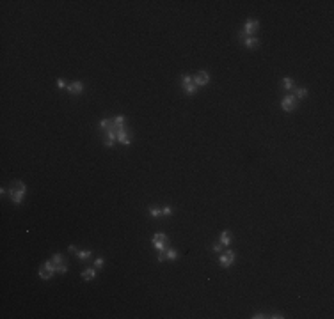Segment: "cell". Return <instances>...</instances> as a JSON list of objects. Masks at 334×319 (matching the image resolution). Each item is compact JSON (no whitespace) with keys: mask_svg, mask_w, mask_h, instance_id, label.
<instances>
[{"mask_svg":"<svg viewBox=\"0 0 334 319\" xmlns=\"http://www.w3.org/2000/svg\"><path fill=\"white\" fill-rule=\"evenodd\" d=\"M157 259H158L160 262H162V261H165V259H167V250H160V252H158V257H157Z\"/></svg>","mask_w":334,"mask_h":319,"instance_id":"obj_22","label":"cell"},{"mask_svg":"<svg viewBox=\"0 0 334 319\" xmlns=\"http://www.w3.org/2000/svg\"><path fill=\"white\" fill-rule=\"evenodd\" d=\"M100 126H102V128H103V130H109V128H110V126H112V122H110V121H109V119H103V121H102V122H100Z\"/></svg>","mask_w":334,"mask_h":319,"instance_id":"obj_21","label":"cell"},{"mask_svg":"<svg viewBox=\"0 0 334 319\" xmlns=\"http://www.w3.org/2000/svg\"><path fill=\"white\" fill-rule=\"evenodd\" d=\"M281 106H283V110H286V112H292V110H295L297 108V98L295 96H286L283 101H281Z\"/></svg>","mask_w":334,"mask_h":319,"instance_id":"obj_3","label":"cell"},{"mask_svg":"<svg viewBox=\"0 0 334 319\" xmlns=\"http://www.w3.org/2000/svg\"><path fill=\"white\" fill-rule=\"evenodd\" d=\"M66 89H68V92H71V94H82V92H84V83H82V82H73V83L68 85Z\"/></svg>","mask_w":334,"mask_h":319,"instance_id":"obj_8","label":"cell"},{"mask_svg":"<svg viewBox=\"0 0 334 319\" xmlns=\"http://www.w3.org/2000/svg\"><path fill=\"white\" fill-rule=\"evenodd\" d=\"M149 215H151L153 218H158V216L162 215V209H158V207H149Z\"/></svg>","mask_w":334,"mask_h":319,"instance_id":"obj_17","label":"cell"},{"mask_svg":"<svg viewBox=\"0 0 334 319\" xmlns=\"http://www.w3.org/2000/svg\"><path fill=\"white\" fill-rule=\"evenodd\" d=\"M244 44H245V48H249V50H254V48H258V44H260V41L254 37V36H247L245 39H244Z\"/></svg>","mask_w":334,"mask_h":319,"instance_id":"obj_9","label":"cell"},{"mask_svg":"<svg viewBox=\"0 0 334 319\" xmlns=\"http://www.w3.org/2000/svg\"><path fill=\"white\" fill-rule=\"evenodd\" d=\"M107 138H109V140H116V138H117L116 131H112V130H107Z\"/></svg>","mask_w":334,"mask_h":319,"instance_id":"obj_25","label":"cell"},{"mask_svg":"<svg viewBox=\"0 0 334 319\" xmlns=\"http://www.w3.org/2000/svg\"><path fill=\"white\" fill-rule=\"evenodd\" d=\"M222 248H224V245H220V243H215V245L212 246L213 252H222Z\"/></svg>","mask_w":334,"mask_h":319,"instance_id":"obj_28","label":"cell"},{"mask_svg":"<svg viewBox=\"0 0 334 319\" xmlns=\"http://www.w3.org/2000/svg\"><path fill=\"white\" fill-rule=\"evenodd\" d=\"M176 257H178V252L172 250V248H167V259H169V261H174Z\"/></svg>","mask_w":334,"mask_h":319,"instance_id":"obj_18","label":"cell"},{"mask_svg":"<svg viewBox=\"0 0 334 319\" xmlns=\"http://www.w3.org/2000/svg\"><path fill=\"white\" fill-rule=\"evenodd\" d=\"M77 255H78L80 261H85L87 257H91V250H84V252L80 250V252H77Z\"/></svg>","mask_w":334,"mask_h":319,"instance_id":"obj_16","label":"cell"},{"mask_svg":"<svg viewBox=\"0 0 334 319\" xmlns=\"http://www.w3.org/2000/svg\"><path fill=\"white\" fill-rule=\"evenodd\" d=\"M308 96V90L304 89V87H300V89H297V98H306Z\"/></svg>","mask_w":334,"mask_h":319,"instance_id":"obj_20","label":"cell"},{"mask_svg":"<svg viewBox=\"0 0 334 319\" xmlns=\"http://www.w3.org/2000/svg\"><path fill=\"white\" fill-rule=\"evenodd\" d=\"M162 215H164V216H171V215H172V207H169V206L164 207V209H162Z\"/></svg>","mask_w":334,"mask_h":319,"instance_id":"obj_23","label":"cell"},{"mask_svg":"<svg viewBox=\"0 0 334 319\" xmlns=\"http://www.w3.org/2000/svg\"><path fill=\"white\" fill-rule=\"evenodd\" d=\"M52 275H54V273H52V271H48V270H46V268H44V266H43V268L39 270V277H41L43 280H48V278H50Z\"/></svg>","mask_w":334,"mask_h":319,"instance_id":"obj_12","label":"cell"},{"mask_svg":"<svg viewBox=\"0 0 334 319\" xmlns=\"http://www.w3.org/2000/svg\"><path fill=\"white\" fill-rule=\"evenodd\" d=\"M229 243H231V236H229V231H224V232L220 234V245L227 246Z\"/></svg>","mask_w":334,"mask_h":319,"instance_id":"obj_11","label":"cell"},{"mask_svg":"<svg viewBox=\"0 0 334 319\" xmlns=\"http://www.w3.org/2000/svg\"><path fill=\"white\" fill-rule=\"evenodd\" d=\"M210 82V73H206V71H199L196 76H194V83L197 85V87H203V85H206Z\"/></svg>","mask_w":334,"mask_h":319,"instance_id":"obj_6","label":"cell"},{"mask_svg":"<svg viewBox=\"0 0 334 319\" xmlns=\"http://www.w3.org/2000/svg\"><path fill=\"white\" fill-rule=\"evenodd\" d=\"M183 89H185V92L190 94V96L197 92V85H196V83H190V85H187V87H183Z\"/></svg>","mask_w":334,"mask_h":319,"instance_id":"obj_14","label":"cell"},{"mask_svg":"<svg viewBox=\"0 0 334 319\" xmlns=\"http://www.w3.org/2000/svg\"><path fill=\"white\" fill-rule=\"evenodd\" d=\"M44 268L48 270V271H52V273H57V264H55L54 261H46V262H44Z\"/></svg>","mask_w":334,"mask_h":319,"instance_id":"obj_13","label":"cell"},{"mask_svg":"<svg viewBox=\"0 0 334 319\" xmlns=\"http://www.w3.org/2000/svg\"><path fill=\"white\" fill-rule=\"evenodd\" d=\"M52 261H54L55 264H61V262H62V255H61V253H55V255L52 257Z\"/></svg>","mask_w":334,"mask_h":319,"instance_id":"obj_26","label":"cell"},{"mask_svg":"<svg viewBox=\"0 0 334 319\" xmlns=\"http://www.w3.org/2000/svg\"><path fill=\"white\" fill-rule=\"evenodd\" d=\"M105 147H114V140H105Z\"/></svg>","mask_w":334,"mask_h":319,"instance_id":"obj_31","label":"cell"},{"mask_svg":"<svg viewBox=\"0 0 334 319\" xmlns=\"http://www.w3.org/2000/svg\"><path fill=\"white\" fill-rule=\"evenodd\" d=\"M57 87H59V89H66V82H64L62 78H59V80H57Z\"/></svg>","mask_w":334,"mask_h":319,"instance_id":"obj_29","label":"cell"},{"mask_svg":"<svg viewBox=\"0 0 334 319\" xmlns=\"http://www.w3.org/2000/svg\"><path fill=\"white\" fill-rule=\"evenodd\" d=\"M293 85H295V83H293L292 78H284V80H283V87H284V89L290 90V89H293Z\"/></svg>","mask_w":334,"mask_h":319,"instance_id":"obj_15","label":"cell"},{"mask_svg":"<svg viewBox=\"0 0 334 319\" xmlns=\"http://www.w3.org/2000/svg\"><path fill=\"white\" fill-rule=\"evenodd\" d=\"M102 266H103V257H98L94 261V268H102Z\"/></svg>","mask_w":334,"mask_h":319,"instance_id":"obj_27","label":"cell"},{"mask_svg":"<svg viewBox=\"0 0 334 319\" xmlns=\"http://www.w3.org/2000/svg\"><path fill=\"white\" fill-rule=\"evenodd\" d=\"M116 135H117V140H119L121 144H124V145H130V144H132L130 131H128L126 128H119V130L116 131Z\"/></svg>","mask_w":334,"mask_h":319,"instance_id":"obj_5","label":"cell"},{"mask_svg":"<svg viewBox=\"0 0 334 319\" xmlns=\"http://www.w3.org/2000/svg\"><path fill=\"white\" fill-rule=\"evenodd\" d=\"M258 25H260V23H258L256 20H249V21H245V27H244V30H242V32L245 34V37H247V36H252V34L258 30Z\"/></svg>","mask_w":334,"mask_h":319,"instance_id":"obj_7","label":"cell"},{"mask_svg":"<svg viewBox=\"0 0 334 319\" xmlns=\"http://www.w3.org/2000/svg\"><path fill=\"white\" fill-rule=\"evenodd\" d=\"M263 317H267V315L265 314H254L252 315V319H263Z\"/></svg>","mask_w":334,"mask_h":319,"instance_id":"obj_32","label":"cell"},{"mask_svg":"<svg viewBox=\"0 0 334 319\" xmlns=\"http://www.w3.org/2000/svg\"><path fill=\"white\" fill-rule=\"evenodd\" d=\"M14 184H16L18 188H11V190H9V195H11V200H13L14 204H20L21 199H23L25 193H27V186H25L21 181H16Z\"/></svg>","mask_w":334,"mask_h":319,"instance_id":"obj_1","label":"cell"},{"mask_svg":"<svg viewBox=\"0 0 334 319\" xmlns=\"http://www.w3.org/2000/svg\"><path fill=\"white\" fill-rule=\"evenodd\" d=\"M233 261H235V252H233V250H227V252L220 253V257H219V264L222 266V268H227V266H231Z\"/></svg>","mask_w":334,"mask_h":319,"instance_id":"obj_4","label":"cell"},{"mask_svg":"<svg viewBox=\"0 0 334 319\" xmlns=\"http://www.w3.org/2000/svg\"><path fill=\"white\" fill-rule=\"evenodd\" d=\"M57 271L59 273H68V266L66 264H57Z\"/></svg>","mask_w":334,"mask_h":319,"instance_id":"obj_24","label":"cell"},{"mask_svg":"<svg viewBox=\"0 0 334 319\" xmlns=\"http://www.w3.org/2000/svg\"><path fill=\"white\" fill-rule=\"evenodd\" d=\"M190 83H194V76L185 75V76H183V87H187V85H190Z\"/></svg>","mask_w":334,"mask_h":319,"instance_id":"obj_19","label":"cell"},{"mask_svg":"<svg viewBox=\"0 0 334 319\" xmlns=\"http://www.w3.org/2000/svg\"><path fill=\"white\" fill-rule=\"evenodd\" d=\"M153 246L160 252V250H167V245H169V238L165 236V234H162V232H158V234H155L153 236Z\"/></svg>","mask_w":334,"mask_h":319,"instance_id":"obj_2","label":"cell"},{"mask_svg":"<svg viewBox=\"0 0 334 319\" xmlns=\"http://www.w3.org/2000/svg\"><path fill=\"white\" fill-rule=\"evenodd\" d=\"M268 317H272V319H283L284 315H283V314H279V312H275V314H272V315H268Z\"/></svg>","mask_w":334,"mask_h":319,"instance_id":"obj_30","label":"cell"},{"mask_svg":"<svg viewBox=\"0 0 334 319\" xmlns=\"http://www.w3.org/2000/svg\"><path fill=\"white\" fill-rule=\"evenodd\" d=\"M82 278L84 280H92V278H96V268H87L82 271Z\"/></svg>","mask_w":334,"mask_h":319,"instance_id":"obj_10","label":"cell"}]
</instances>
